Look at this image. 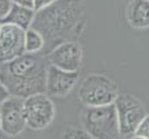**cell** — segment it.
<instances>
[{
	"label": "cell",
	"mask_w": 149,
	"mask_h": 139,
	"mask_svg": "<svg viewBox=\"0 0 149 139\" xmlns=\"http://www.w3.org/2000/svg\"><path fill=\"white\" fill-rule=\"evenodd\" d=\"M10 5H12V1L10 0H0V21L4 18V16L8 13Z\"/></svg>",
	"instance_id": "e0dca14e"
},
{
	"label": "cell",
	"mask_w": 149,
	"mask_h": 139,
	"mask_svg": "<svg viewBox=\"0 0 149 139\" xmlns=\"http://www.w3.org/2000/svg\"><path fill=\"white\" fill-rule=\"evenodd\" d=\"M0 120L4 134L9 137L19 135L26 127V120L24 113V99L17 96H9L0 103Z\"/></svg>",
	"instance_id": "ba28073f"
},
{
	"label": "cell",
	"mask_w": 149,
	"mask_h": 139,
	"mask_svg": "<svg viewBox=\"0 0 149 139\" xmlns=\"http://www.w3.org/2000/svg\"><path fill=\"white\" fill-rule=\"evenodd\" d=\"M83 129L91 138L113 139L119 137V126L114 103L86 107L81 114Z\"/></svg>",
	"instance_id": "3957f363"
},
{
	"label": "cell",
	"mask_w": 149,
	"mask_h": 139,
	"mask_svg": "<svg viewBox=\"0 0 149 139\" xmlns=\"http://www.w3.org/2000/svg\"><path fill=\"white\" fill-rule=\"evenodd\" d=\"M49 65L66 72H79L83 61V48L78 42L62 40L47 53Z\"/></svg>",
	"instance_id": "52a82bcc"
},
{
	"label": "cell",
	"mask_w": 149,
	"mask_h": 139,
	"mask_svg": "<svg viewBox=\"0 0 149 139\" xmlns=\"http://www.w3.org/2000/svg\"><path fill=\"white\" fill-rule=\"evenodd\" d=\"M13 4H18L22 7H27V8H33V3L34 0H10Z\"/></svg>",
	"instance_id": "d6986e66"
},
{
	"label": "cell",
	"mask_w": 149,
	"mask_h": 139,
	"mask_svg": "<svg viewBox=\"0 0 149 139\" xmlns=\"http://www.w3.org/2000/svg\"><path fill=\"white\" fill-rule=\"evenodd\" d=\"M25 53V30L9 24H0V64Z\"/></svg>",
	"instance_id": "9c48e42d"
},
{
	"label": "cell",
	"mask_w": 149,
	"mask_h": 139,
	"mask_svg": "<svg viewBox=\"0 0 149 139\" xmlns=\"http://www.w3.org/2000/svg\"><path fill=\"white\" fill-rule=\"evenodd\" d=\"M126 18L134 29H149V0H131L126 8Z\"/></svg>",
	"instance_id": "8fae6325"
},
{
	"label": "cell",
	"mask_w": 149,
	"mask_h": 139,
	"mask_svg": "<svg viewBox=\"0 0 149 139\" xmlns=\"http://www.w3.org/2000/svg\"><path fill=\"white\" fill-rule=\"evenodd\" d=\"M44 38L35 29L29 27L25 30V52L26 53H39L44 50Z\"/></svg>",
	"instance_id": "4fadbf2b"
},
{
	"label": "cell",
	"mask_w": 149,
	"mask_h": 139,
	"mask_svg": "<svg viewBox=\"0 0 149 139\" xmlns=\"http://www.w3.org/2000/svg\"><path fill=\"white\" fill-rule=\"evenodd\" d=\"M53 1H56V0H34L33 9L35 11V12H38V11H40V9H43V8L48 7L49 4H52Z\"/></svg>",
	"instance_id": "2e32d148"
},
{
	"label": "cell",
	"mask_w": 149,
	"mask_h": 139,
	"mask_svg": "<svg viewBox=\"0 0 149 139\" xmlns=\"http://www.w3.org/2000/svg\"><path fill=\"white\" fill-rule=\"evenodd\" d=\"M132 138H144L149 139V114L147 113L141 118L139 125L136 126L135 131H134Z\"/></svg>",
	"instance_id": "5bb4252c"
},
{
	"label": "cell",
	"mask_w": 149,
	"mask_h": 139,
	"mask_svg": "<svg viewBox=\"0 0 149 139\" xmlns=\"http://www.w3.org/2000/svg\"><path fill=\"white\" fill-rule=\"evenodd\" d=\"M26 126L33 130H44L53 122L56 108L51 96L45 92L34 94L24 99Z\"/></svg>",
	"instance_id": "5b68a950"
},
{
	"label": "cell",
	"mask_w": 149,
	"mask_h": 139,
	"mask_svg": "<svg viewBox=\"0 0 149 139\" xmlns=\"http://www.w3.org/2000/svg\"><path fill=\"white\" fill-rule=\"evenodd\" d=\"M84 3L83 0H56L48 7L35 12L31 27L43 35L45 42V53L57 44V42L68 40V37H75L79 25L83 24Z\"/></svg>",
	"instance_id": "6da1fadb"
},
{
	"label": "cell",
	"mask_w": 149,
	"mask_h": 139,
	"mask_svg": "<svg viewBox=\"0 0 149 139\" xmlns=\"http://www.w3.org/2000/svg\"><path fill=\"white\" fill-rule=\"evenodd\" d=\"M78 72H66L48 65L45 74V94L51 98H65L78 83Z\"/></svg>",
	"instance_id": "30bf717a"
},
{
	"label": "cell",
	"mask_w": 149,
	"mask_h": 139,
	"mask_svg": "<svg viewBox=\"0 0 149 139\" xmlns=\"http://www.w3.org/2000/svg\"><path fill=\"white\" fill-rule=\"evenodd\" d=\"M0 129H1V120H0Z\"/></svg>",
	"instance_id": "ffe728a7"
},
{
	"label": "cell",
	"mask_w": 149,
	"mask_h": 139,
	"mask_svg": "<svg viewBox=\"0 0 149 139\" xmlns=\"http://www.w3.org/2000/svg\"><path fill=\"white\" fill-rule=\"evenodd\" d=\"M34 16H35V11L33 8L22 7V5L12 3L8 13L0 21V24H9L17 26V27L22 29V30H27L29 27H31Z\"/></svg>",
	"instance_id": "7c38bea8"
},
{
	"label": "cell",
	"mask_w": 149,
	"mask_h": 139,
	"mask_svg": "<svg viewBox=\"0 0 149 139\" xmlns=\"http://www.w3.org/2000/svg\"><path fill=\"white\" fill-rule=\"evenodd\" d=\"M118 95L117 83L108 76L99 73L87 76L78 88V99L84 107H97L114 103Z\"/></svg>",
	"instance_id": "277c9868"
},
{
	"label": "cell",
	"mask_w": 149,
	"mask_h": 139,
	"mask_svg": "<svg viewBox=\"0 0 149 139\" xmlns=\"http://www.w3.org/2000/svg\"><path fill=\"white\" fill-rule=\"evenodd\" d=\"M64 138H91V137L88 135V133L84 129L83 130L71 129V130H68V131L65 133Z\"/></svg>",
	"instance_id": "9a60e30c"
},
{
	"label": "cell",
	"mask_w": 149,
	"mask_h": 139,
	"mask_svg": "<svg viewBox=\"0 0 149 139\" xmlns=\"http://www.w3.org/2000/svg\"><path fill=\"white\" fill-rule=\"evenodd\" d=\"M114 105L118 118L119 135L132 137L136 126L147 114L144 104L134 95L123 94L117 96V99L114 100Z\"/></svg>",
	"instance_id": "8992f818"
},
{
	"label": "cell",
	"mask_w": 149,
	"mask_h": 139,
	"mask_svg": "<svg viewBox=\"0 0 149 139\" xmlns=\"http://www.w3.org/2000/svg\"><path fill=\"white\" fill-rule=\"evenodd\" d=\"M8 96H9V92H8V90L5 88L4 83L1 82V78H0V103H1L3 100L7 99Z\"/></svg>",
	"instance_id": "ac0fdd59"
},
{
	"label": "cell",
	"mask_w": 149,
	"mask_h": 139,
	"mask_svg": "<svg viewBox=\"0 0 149 139\" xmlns=\"http://www.w3.org/2000/svg\"><path fill=\"white\" fill-rule=\"evenodd\" d=\"M47 61L42 52L26 53L0 64V78L9 95L25 99L45 92Z\"/></svg>",
	"instance_id": "7a4b0ae2"
}]
</instances>
